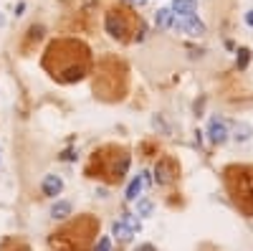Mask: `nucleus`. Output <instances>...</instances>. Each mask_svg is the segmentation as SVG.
Returning a JSON list of instances; mask_svg holds the SVG:
<instances>
[{
	"label": "nucleus",
	"mask_w": 253,
	"mask_h": 251,
	"mask_svg": "<svg viewBox=\"0 0 253 251\" xmlns=\"http://www.w3.org/2000/svg\"><path fill=\"white\" fill-rule=\"evenodd\" d=\"M51 216H53V218H66V216H71V203H66V201H58V203H53V208H51Z\"/></svg>",
	"instance_id": "14"
},
{
	"label": "nucleus",
	"mask_w": 253,
	"mask_h": 251,
	"mask_svg": "<svg viewBox=\"0 0 253 251\" xmlns=\"http://www.w3.org/2000/svg\"><path fill=\"white\" fill-rule=\"evenodd\" d=\"M137 251H155V246H150V244H144V246H139Z\"/></svg>",
	"instance_id": "21"
},
{
	"label": "nucleus",
	"mask_w": 253,
	"mask_h": 251,
	"mask_svg": "<svg viewBox=\"0 0 253 251\" xmlns=\"http://www.w3.org/2000/svg\"><path fill=\"white\" fill-rule=\"evenodd\" d=\"M139 216H150V211H152V203L150 201H139Z\"/></svg>",
	"instance_id": "18"
},
{
	"label": "nucleus",
	"mask_w": 253,
	"mask_h": 251,
	"mask_svg": "<svg viewBox=\"0 0 253 251\" xmlns=\"http://www.w3.org/2000/svg\"><path fill=\"white\" fill-rule=\"evenodd\" d=\"M96 228H99V223H94L91 218H81L79 223H74L69 228H63V231H58L51 239V244L58 251H86Z\"/></svg>",
	"instance_id": "3"
},
{
	"label": "nucleus",
	"mask_w": 253,
	"mask_h": 251,
	"mask_svg": "<svg viewBox=\"0 0 253 251\" xmlns=\"http://www.w3.org/2000/svg\"><path fill=\"white\" fill-rule=\"evenodd\" d=\"M43 66L51 71L53 79L71 84L81 81L84 74L89 71V51L86 46L76 44V41H58L53 44L43 58Z\"/></svg>",
	"instance_id": "1"
},
{
	"label": "nucleus",
	"mask_w": 253,
	"mask_h": 251,
	"mask_svg": "<svg viewBox=\"0 0 253 251\" xmlns=\"http://www.w3.org/2000/svg\"><path fill=\"white\" fill-rule=\"evenodd\" d=\"M172 18H175V13L170 8H160L155 13V23H157V28H170L172 26Z\"/></svg>",
	"instance_id": "13"
},
{
	"label": "nucleus",
	"mask_w": 253,
	"mask_h": 251,
	"mask_svg": "<svg viewBox=\"0 0 253 251\" xmlns=\"http://www.w3.org/2000/svg\"><path fill=\"white\" fill-rule=\"evenodd\" d=\"M248 137H251V127H248V124H238V127H236V140L246 142Z\"/></svg>",
	"instance_id": "15"
},
{
	"label": "nucleus",
	"mask_w": 253,
	"mask_h": 251,
	"mask_svg": "<svg viewBox=\"0 0 253 251\" xmlns=\"http://www.w3.org/2000/svg\"><path fill=\"white\" fill-rule=\"evenodd\" d=\"M129 3H132V5H144L147 0H129Z\"/></svg>",
	"instance_id": "22"
},
{
	"label": "nucleus",
	"mask_w": 253,
	"mask_h": 251,
	"mask_svg": "<svg viewBox=\"0 0 253 251\" xmlns=\"http://www.w3.org/2000/svg\"><path fill=\"white\" fill-rule=\"evenodd\" d=\"M124 221H126V223H129V226H132V228H134V231H139V221H137V218H134V216H126V218H124Z\"/></svg>",
	"instance_id": "19"
},
{
	"label": "nucleus",
	"mask_w": 253,
	"mask_h": 251,
	"mask_svg": "<svg viewBox=\"0 0 253 251\" xmlns=\"http://www.w3.org/2000/svg\"><path fill=\"white\" fill-rule=\"evenodd\" d=\"M147 183H150V175H147V173L137 175V178L129 183V188H126V201H137L139 193H142V188H144Z\"/></svg>",
	"instance_id": "9"
},
{
	"label": "nucleus",
	"mask_w": 253,
	"mask_h": 251,
	"mask_svg": "<svg viewBox=\"0 0 253 251\" xmlns=\"http://www.w3.org/2000/svg\"><path fill=\"white\" fill-rule=\"evenodd\" d=\"M94 251H112V241H109V236L99 239V244L94 246Z\"/></svg>",
	"instance_id": "17"
},
{
	"label": "nucleus",
	"mask_w": 253,
	"mask_h": 251,
	"mask_svg": "<svg viewBox=\"0 0 253 251\" xmlns=\"http://www.w3.org/2000/svg\"><path fill=\"white\" fill-rule=\"evenodd\" d=\"M225 175L236 205L253 216V167H228Z\"/></svg>",
	"instance_id": "4"
},
{
	"label": "nucleus",
	"mask_w": 253,
	"mask_h": 251,
	"mask_svg": "<svg viewBox=\"0 0 253 251\" xmlns=\"http://www.w3.org/2000/svg\"><path fill=\"white\" fill-rule=\"evenodd\" d=\"M246 23L253 28V10H248V13H246Z\"/></svg>",
	"instance_id": "20"
},
{
	"label": "nucleus",
	"mask_w": 253,
	"mask_h": 251,
	"mask_svg": "<svg viewBox=\"0 0 253 251\" xmlns=\"http://www.w3.org/2000/svg\"><path fill=\"white\" fill-rule=\"evenodd\" d=\"M172 26L177 31H182L185 36H193V38H200L205 33V23H203V20H198L195 13L193 15H177V18H172Z\"/></svg>",
	"instance_id": "6"
},
{
	"label": "nucleus",
	"mask_w": 253,
	"mask_h": 251,
	"mask_svg": "<svg viewBox=\"0 0 253 251\" xmlns=\"http://www.w3.org/2000/svg\"><path fill=\"white\" fill-rule=\"evenodd\" d=\"M155 178L160 185H167V183H172L177 178V162L172 157H162L157 160V167H155Z\"/></svg>",
	"instance_id": "7"
},
{
	"label": "nucleus",
	"mask_w": 253,
	"mask_h": 251,
	"mask_svg": "<svg viewBox=\"0 0 253 251\" xmlns=\"http://www.w3.org/2000/svg\"><path fill=\"white\" fill-rule=\"evenodd\" d=\"M112 234L119 239V241H132V236H134V228L126 223V221H117L114 226H112Z\"/></svg>",
	"instance_id": "12"
},
{
	"label": "nucleus",
	"mask_w": 253,
	"mask_h": 251,
	"mask_svg": "<svg viewBox=\"0 0 253 251\" xmlns=\"http://www.w3.org/2000/svg\"><path fill=\"white\" fill-rule=\"evenodd\" d=\"M61 191H63V180H61L58 175H46V178H43V193H46V196L56 198Z\"/></svg>",
	"instance_id": "10"
},
{
	"label": "nucleus",
	"mask_w": 253,
	"mask_h": 251,
	"mask_svg": "<svg viewBox=\"0 0 253 251\" xmlns=\"http://www.w3.org/2000/svg\"><path fill=\"white\" fill-rule=\"evenodd\" d=\"M208 135H210V142L213 145H223L228 140V127L223 119H210V127H208Z\"/></svg>",
	"instance_id": "8"
},
{
	"label": "nucleus",
	"mask_w": 253,
	"mask_h": 251,
	"mask_svg": "<svg viewBox=\"0 0 253 251\" xmlns=\"http://www.w3.org/2000/svg\"><path fill=\"white\" fill-rule=\"evenodd\" d=\"M248 58H251V51L248 49H238V69L248 66Z\"/></svg>",
	"instance_id": "16"
},
{
	"label": "nucleus",
	"mask_w": 253,
	"mask_h": 251,
	"mask_svg": "<svg viewBox=\"0 0 253 251\" xmlns=\"http://www.w3.org/2000/svg\"><path fill=\"white\" fill-rule=\"evenodd\" d=\"M170 10L175 15H193L198 10V0H175Z\"/></svg>",
	"instance_id": "11"
},
{
	"label": "nucleus",
	"mask_w": 253,
	"mask_h": 251,
	"mask_svg": "<svg viewBox=\"0 0 253 251\" xmlns=\"http://www.w3.org/2000/svg\"><path fill=\"white\" fill-rule=\"evenodd\" d=\"M126 167H129V152L122 148H104L101 152L94 155L89 173L96 170V175L104 178L107 183H119L126 173ZM96 175H91V178H96Z\"/></svg>",
	"instance_id": "2"
},
{
	"label": "nucleus",
	"mask_w": 253,
	"mask_h": 251,
	"mask_svg": "<svg viewBox=\"0 0 253 251\" xmlns=\"http://www.w3.org/2000/svg\"><path fill=\"white\" fill-rule=\"evenodd\" d=\"M104 26H107V33L112 38H117V41H124L126 33H129V23H126L124 13H119V10H109L107 13V20H104Z\"/></svg>",
	"instance_id": "5"
}]
</instances>
